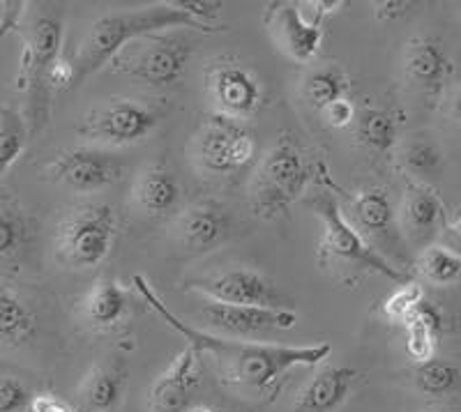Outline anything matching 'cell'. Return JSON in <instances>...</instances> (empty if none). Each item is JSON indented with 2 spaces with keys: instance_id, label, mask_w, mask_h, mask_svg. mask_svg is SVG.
I'll return each mask as SVG.
<instances>
[{
  "instance_id": "d6986e66",
  "label": "cell",
  "mask_w": 461,
  "mask_h": 412,
  "mask_svg": "<svg viewBox=\"0 0 461 412\" xmlns=\"http://www.w3.org/2000/svg\"><path fill=\"white\" fill-rule=\"evenodd\" d=\"M199 382L201 357L187 345L155 378L148 390V408L150 412H187Z\"/></svg>"
},
{
  "instance_id": "ffe728a7",
  "label": "cell",
  "mask_w": 461,
  "mask_h": 412,
  "mask_svg": "<svg viewBox=\"0 0 461 412\" xmlns=\"http://www.w3.org/2000/svg\"><path fill=\"white\" fill-rule=\"evenodd\" d=\"M130 291L113 277H97L79 300V318L95 335H111L130 316Z\"/></svg>"
},
{
  "instance_id": "ab89813d",
  "label": "cell",
  "mask_w": 461,
  "mask_h": 412,
  "mask_svg": "<svg viewBox=\"0 0 461 412\" xmlns=\"http://www.w3.org/2000/svg\"><path fill=\"white\" fill-rule=\"evenodd\" d=\"M28 410L31 412H77L68 401H63V399L56 397V394H47V391H44V394H32V401Z\"/></svg>"
},
{
  "instance_id": "4fadbf2b",
  "label": "cell",
  "mask_w": 461,
  "mask_h": 412,
  "mask_svg": "<svg viewBox=\"0 0 461 412\" xmlns=\"http://www.w3.org/2000/svg\"><path fill=\"white\" fill-rule=\"evenodd\" d=\"M189 288L203 300L230 307H261V309H288L284 304V295L273 279H267L263 272L247 265H230L215 274L189 282Z\"/></svg>"
},
{
  "instance_id": "b9f144b4",
  "label": "cell",
  "mask_w": 461,
  "mask_h": 412,
  "mask_svg": "<svg viewBox=\"0 0 461 412\" xmlns=\"http://www.w3.org/2000/svg\"><path fill=\"white\" fill-rule=\"evenodd\" d=\"M452 118H455V121L461 125V93L456 94L455 102H452Z\"/></svg>"
},
{
  "instance_id": "2e32d148",
  "label": "cell",
  "mask_w": 461,
  "mask_h": 412,
  "mask_svg": "<svg viewBox=\"0 0 461 412\" xmlns=\"http://www.w3.org/2000/svg\"><path fill=\"white\" fill-rule=\"evenodd\" d=\"M233 233V221L229 212L215 201H201L189 205L176 217L173 237L187 254L203 256L220 249Z\"/></svg>"
},
{
  "instance_id": "e575fe53",
  "label": "cell",
  "mask_w": 461,
  "mask_h": 412,
  "mask_svg": "<svg viewBox=\"0 0 461 412\" xmlns=\"http://www.w3.org/2000/svg\"><path fill=\"white\" fill-rule=\"evenodd\" d=\"M28 7L31 3H23V0H0V42L10 32H19L28 14Z\"/></svg>"
},
{
  "instance_id": "74e56055",
  "label": "cell",
  "mask_w": 461,
  "mask_h": 412,
  "mask_svg": "<svg viewBox=\"0 0 461 412\" xmlns=\"http://www.w3.org/2000/svg\"><path fill=\"white\" fill-rule=\"evenodd\" d=\"M49 88L53 90H72L74 88V67L69 60L60 58L49 74Z\"/></svg>"
},
{
  "instance_id": "9c48e42d",
  "label": "cell",
  "mask_w": 461,
  "mask_h": 412,
  "mask_svg": "<svg viewBox=\"0 0 461 412\" xmlns=\"http://www.w3.org/2000/svg\"><path fill=\"white\" fill-rule=\"evenodd\" d=\"M130 51L115 58L118 72L139 78L150 88H176L192 60V40L183 32H158L130 44Z\"/></svg>"
},
{
  "instance_id": "1f68e13d",
  "label": "cell",
  "mask_w": 461,
  "mask_h": 412,
  "mask_svg": "<svg viewBox=\"0 0 461 412\" xmlns=\"http://www.w3.org/2000/svg\"><path fill=\"white\" fill-rule=\"evenodd\" d=\"M31 139L22 111L0 106V175H5L23 155Z\"/></svg>"
},
{
  "instance_id": "7402d4cb",
  "label": "cell",
  "mask_w": 461,
  "mask_h": 412,
  "mask_svg": "<svg viewBox=\"0 0 461 412\" xmlns=\"http://www.w3.org/2000/svg\"><path fill=\"white\" fill-rule=\"evenodd\" d=\"M357 376L351 366H321L295 394L294 412H337L351 397Z\"/></svg>"
},
{
  "instance_id": "9a60e30c",
  "label": "cell",
  "mask_w": 461,
  "mask_h": 412,
  "mask_svg": "<svg viewBox=\"0 0 461 412\" xmlns=\"http://www.w3.org/2000/svg\"><path fill=\"white\" fill-rule=\"evenodd\" d=\"M201 320L205 332L229 336V339L257 341L258 336L275 335L295 327L298 316L291 309H261V307H230L205 300L201 307Z\"/></svg>"
},
{
  "instance_id": "30bf717a",
  "label": "cell",
  "mask_w": 461,
  "mask_h": 412,
  "mask_svg": "<svg viewBox=\"0 0 461 412\" xmlns=\"http://www.w3.org/2000/svg\"><path fill=\"white\" fill-rule=\"evenodd\" d=\"M189 155L201 171L224 178L254 162L257 134L245 122L215 113L192 136Z\"/></svg>"
},
{
  "instance_id": "e0dca14e",
  "label": "cell",
  "mask_w": 461,
  "mask_h": 412,
  "mask_svg": "<svg viewBox=\"0 0 461 412\" xmlns=\"http://www.w3.org/2000/svg\"><path fill=\"white\" fill-rule=\"evenodd\" d=\"M399 228L409 246L420 251L436 240L446 228V205L438 193L425 183H411L399 205Z\"/></svg>"
},
{
  "instance_id": "44dd1931",
  "label": "cell",
  "mask_w": 461,
  "mask_h": 412,
  "mask_svg": "<svg viewBox=\"0 0 461 412\" xmlns=\"http://www.w3.org/2000/svg\"><path fill=\"white\" fill-rule=\"evenodd\" d=\"M183 201V184L164 159L150 162L139 171L131 187V203L152 219H162L178 210Z\"/></svg>"
},
{
  "instance_id": "5bb4252c",
  "label": "cell",
  "mask_w": 461,
  "mask_h": 412,
  "mask_svg": "<svg viewBox=\"0 0 461 412\" xmlns=\"http://www.w3.org/2000/svg\"><path fill=\"white\" fill-rule=\"evenodd\" d=\"M263 26L279 53L295 65H310L319 56L325 37L323 22L314 16H304L298 3L279 0L266 5Z\"/></svg>"
},
{
  "instance_id": "3957f363",
  "label": "cell",
  "mask_w": 461,
  "mask_h": 412,
  "mask_svg": "<svg viewBox=\"0 0 461 412\" xmlns=\"http://www.w3.org/2000/svg\"><path fill=\"white\" fill-rule=\"evenodd\" d=\"M23 19L19 35H22L23 51L19 74H16V88L26 97V121L31 136L40 134L51 115V88H49V74L53 65L60 60L65 37V12L63 7L31 5Z\"/></svg>"
},
{
  "instance_id": "7a4b0ae2",
  "label": "cell",
  "mask_w": 461,
  "mask_h": 412,
  "mask_svg": "<svg viewBox=\"0 0 461 412\" xmlns=\"http://www.w3.org/2000/svg\"><path fill=\"white\" fill-rule=\"evenodd\" d=\"M173 28L196 32L224 31V28L203 26L192 19L187 12L178 10L173 3H155V5L139 7V10L111 12V14L93 22L74 58L69 60L74 67V85H79L95 72H100L104 65L121 56L131 42L148 35H158V32H168Z\"/></svg>"
},
{
  "instance_id": "d6a6232c",
  "label": "cell",
  "mask_w": 461,
  "mask_h": 412,
  "mask_svg": "<svg viewBox=\"0 0 461 412\" xmlns=\"http://www.w3.org/2000/svg\"><path fill=\"white\" fill-rule=\"evenodd\" d=\"M425 300V291L418 282H403L399 283L397 291L388 295V300L383 302V318L393 325H406V320L413 316L420 302Z\"/></svg>"
},
{
  "instance_id": "6da1fadb",
  "label": "cell",
  "mask_w": 461,
  "mask_h": 412,
  "mask_svg": "<svg viewBox=\"0 0 461 412\" xmlns=\"http://www.w3.org/2000/svg\"><path fill=\"white\" fill-rule=\"evenodd\" d=\"M131 283L143 298V302L158 313L176 335L183 336L196 355L208 357L221 385L240 394L242 399H273L291 371L298 366L323 364L332 353L330 344L284 345L212 335V332H205V329L178 318L158 292L152 291L146 277L134 274Z\"/></svg>"
},
{
  "instance_id": "f546056e",
  "label": "cell",
  "mask_w": 461,
  "mask_h": 412,
  "mask_svg": "<svg viewBox=\"0 0 461 412\" xmlns=\"http://www.w3.org/2000/svg\"><path fill=\"white\" fill-rule=\"evenodd\" d=\"M399 164L415 178H436L443 171V150L427 134H413L399 143Z\"/></svg>"
},
{
  "instance_id": "8992f818",
  "label": "cell",
  "mask_w": 461,
  "mask_h": 412,
  "mask_svg": "<svg viewBox=\"0 0 461 412\" xmlns=\"http://www.w3.org/2000/svg\"><path fill=\"white\" fill-rule=\"evenodd\" d=\"M118 217L106 203H86L69 210L53 235L58 263L68 270H95L113 251Z\"/></svg>"
},
{
  "instance_id": "d590c367",
  "label": "cell",
  "mask_w": 461,
  "mask_h": 412,
  "mask_svg": "<svg viewBox=\"0 0 461 412\" xmlns=\"http://www.w3.org/2000/svg\"><path fill=\"white\" fill-rule=\"evenodd\" d=\"M171 3L178 7V10L187 12L192 19H196V22L203 23V26H212L210 22L220 14L221 5H224V3H210V0H171ZM212 28H220V26H212Z\"/></svg>"
},
{
  "instance_id": "7c38bea8",
  "label": "cell",
  "mask_w": 461,
  "mask_h": 412,
  "mask_svg": "<svg viewBox=\"0 0 461 412\" xmlns=\"http://www.w3.org/2000/svg\"><path fill=\"white\" fill-rule=\"evenodd\" d=\"M49 178L74 193H97L122 178L125 162L111 150L95 146H77L58 152L47 166Z\"/></svg>"
},
{
  "instance_id": "83f0119b",
  "label": "cell",
  "mask_w": 461,
  "mask_h": 412,
  "mask_svg": "<svg viewBox=\"0 0 461 412\" xmlns=\"http://www.w3.org/2000/svg\"><path fill=\"white\" fill-rule=\"evenodd\" d=\"M413 385L425 399L446 401L459 394L461 366L447 357H431L427 362H420L413 369Z\"/></svg>"
},
{
  "instance_id": "4dcf8cb0",
  "label": "cell",
  "mask_w": 461,
  "mask_h": 412,
  "mask_svg": "<svg viewBox=\"0 0 461 412\" xmlns=\"http://www.w3.org/2000/svg\"><path fill=\"white\" fill-rule=\"evenodd\" d=\"M413 267L434 286H455L461 282V256L443 245H429L420 251Z\"/></svg>"
},
{
  "instance_id": "ba28073f",
  "label": "cell",
  "mask_w": 461,
  "mask_h": 412,
  "mask_svg": "<svg viewBox=\"0 0 461 412\" xmlns=\"http://www.w3.org/2000/svg\"><path fill=\"white\" fill-rule=\"evenodd\" d=\"M341 212L348 219V224L365 237V242L376 251L378 256L385 258L390 265L402 272L413 265L409 245L403 240L402 228H399L397 210H394L385 189L372 187L353 193V196L346 199Z\"/></svg>"
},
{
  "instance_id": "60d3db41",
  "label": "cell",
  "mask_w": 461,
  "mask_h": 412,
  "mask_svg": "<svg viewBox=\"0 0 461 412\" xmlns=\"http://www.w3.org/2000/svg\"><path fill=\"white\" fill-rule=\"evenodd\" d=\"M443 237H446V245L450 251H455V254H459L461 256V217H456L455 221H450V224H446V228H443Z\"/></svg>"
},
{
  "instance_id": "cb8c5ba5",
  "label": "cell",
  "mask_w": 461,
  "mask_h": 412,
  "mask_svg": "<svg viewBox=\"0 0 461 412\" xmlns=\"http://www.w3.org/2000/svg\"><path fill=\"white\" fill-rule=\"evenodd\" d=\"M127 366L121 360H104L90 366L79 382L77 399L81 412H115L125 401Z\"/></svg>"
},
{
  "instance_id": "f35d334b",
  "label": "cell",
  "mask_w": 461,
  "mask_h": 412,
  "mask_svg": "<svg viewBox=\"0 0 461 412\" xmlns=\"http://www.w3.org/2000/svg\"><path fill=\"white\" fill-rule=\"evenodd\" d=\"M372 7L378 22H394L399 16L409 14L413 3H406V0H383V3H374Z\"/></svg>"
},
{
  "instance_id": "ac0fdd59",
  "label": "cell",
  "mask_w": 461,
  "mask_h": 412,
  "mask_svg": "<svg viewBox=\"0 0 461 412\" xmlns=\"http://www.w3.org/2000/svg\"><path fill=\"white\" fill-rule=\"evenodd\" d=\"M452 60L447 58L443 44L431 35L411 37L403 49V74L413 88L425 94L429 102H436L443 94V88L450 81Z\"/></svg>"
},
{
  "instance_id": "52a82bcc",
  "label": "cell",
  "mask_w": 461,
  "mask_h": 412,
  "mask_svg": "<svg viewBox=\"0 0 461 412\" xmlns=\"http://www.w3.org/2000/svg\"><path fill=\"white\" fill-rule=\"evenodd\" d=\"M164 109L134 97H111L86 111L79 121V136L95 148H127L146 141L158 130Z\"/></svg>"
},
{
  "instance_id": "ee69618b",
  "label": "cell",
  "mask_w": 461,
  "mask_h": 412,
  "mask_svg": "<svg viewBox=\"0 0 461 412\" xmlns=\"http://www.w3.org/2000/svg\"><path fill=\"white\" fill-rule=\"evenodd\" d=\"M459 10H461V7H459Z\"/></svg>"
},
{
  "instance_id": "5b68a950",
  "label": "cell",
  "mask_w": 461,
  "mask_h": 412,
  "mask_svg": "<svg viewBox=\"0 0 461 412\" xmlns=\"http://www.w3.org/2000/svg\"><path fill=\"white\" fill-rule=\"evenodd\" d=\"M307 208L319 217L321 221V242H319V263L321 265H344L348 270L374 272L394 283L409 282V274L390 265L383 256L365 242L360 233L348 224L341 212V203L332 196V192H319L304 201Z\"/></svg>"
},
{
  "instance_id": "484cf974",
  "label": "cell",
  "mask_w": 461,
  "mask_h": 412,
  "mask_svg": "<svg viewBox=\"0 0 461 412\" xmlns=\"http://www.w3.org/2000/svg\"><path fill=\"white\" fill-rule=\"evenodd\" d=\"M37 332V316L31 304L10 288H0V345L23 348Z\"/></svg>"
},
{
  "instance_id": "836d02e7",
  "label": "cell",
  "mask_w": 461,
  "mask_h": 412,
  "mask_svg": "<svg viewBox=\"0 0 461 412\" xmlns=\"http://www.w3.org/2000/svg\"><path fill=\"white\" fill-rule=\"evenodd\" d=\"M32 391L16 376L0 373V412H26L31 408Z\"/></svg>"
},
{
  "instance_id": "d4e9b609",
  "label": "cell",
  "mask_w": 461,
  "mask_h": 412,
  "mask_svg": "<svg viewBox=\"0 0 461 412\" xmlns=\"http://www.w3.org/2000/svg\"><path fill=\"white\" fill-rule=\"evenodd\" d=\"M353 136L360 148L374 155H390L399 146V118L394 111L367 106L357 111Z\"/></svg>"
},
{
  "instance_id": "4316f807",
  "label": "cell",
  "mask_w": 461,
  "mask_h": 412,
  "mask_svg": "<svg viewBox=\"0 0 461 412\" xmlns=\"http://www.w3.org/2000/svg\"><path fill=\"white\" fill-rule=\"evenodd\" d=\"M406 353L415 364L436 357V339L443 329V313L429 300H422L413 316L406 320Z\"/></svg>"
},
{
  "instance_id": "f1b7e54d",
  "label": "cell",
  "mask_w": 461,
  "mask_h": 412,
  "mask_svg": "<svg viewBox=\"0 0 461 412\" xmlns=\"http://www.w3.org/2000/svg\"><path fill=\"white\" fill-rule=\"evenodd\" d=\"M348 88H351V81L344 74V69H339L337 65L314 67L303 78V97L316 111H323L325 106L346 100Z\"/></svg>"
},
{
  "instance_id": "7bdbcfd3",
  "label": "cell",
  "mask_w": 461,
  "mask_h": 412,
  "mask_svg": "<svg viewBox=\"0 0 461 412\" xmlns=\"http://www.w3.org/2000/svg\"><path fill=\"white\" fill-rule=\"evenodd\" d=\"M187 412H215V410L208 406H203V403H196V406H189Z\"/></svg>"
},
{
  "instance_id": "8fae6325",
  "label": "cell",
  "mask_w": 461,
  "mask_h": 412,
  "mask_svg": "<svg viewBox=\"0 0 461 412\" xmlns=\"http://www.w3.org/2000/svg\"><path fill=\"white\" fill-rule=\"evenodd\" d=\"M205 93L217 115L245 122L266 106V88L249 65L220 56L205 67Z\"/></svg>"
},
{
  "instance_id": "277c9868",
  "label": "cell",
  "mask_w": 461,
  "mask_h": 412,
  "mask_svg": "<svg viewBox=\"0 0 461 412\" xmlns=\"http://www.w3.org/2000/svg\"><path fill=\"white\" fill-rule=\"evenodd\" d=\"M314 166L291 134H282L263 155L249 183V205L261 219H279L304 196Z\"/></svg>"
},
{
  "instance_id": "603a6c76",
  "label": "cell",
  "mask_w": 461,
  "mask_h": 412,
  "mask_svg": "<svg viewBox=\"0 0 461 412\" xmlns=\"http://www.w3.org/2000/svg\"><path fill=\"white\" fill-rule=\"evenodd\" d=\"M35 221L22 203L0 196V274L22 270L35 246Z\"/></svg>"
},
{
  "instance_id": "8d00e7d4",
  "label": "cell",
  "mask_w": 461,
  "mask_h": 412,
  "mask_svg": "<svg viewBox=\"0 0 461 412\" xmlns=\"http://www.w3.org/2000/svg\"><path fill=\"white\" fill-rule=\"evenodd\" d=\"M321 113H323L325 122H328L332 130H346V127H353V122H356L357 118V109L351 104L348 97H346V100L335 102V104L330 106H325Z\"/></svg>"
}]
</instances>
